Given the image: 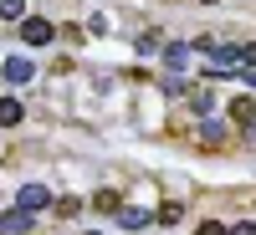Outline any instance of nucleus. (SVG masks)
Returning a JSON list of instances; mask_svg holds the SVG:
<instances>
[{
	"mask_svg": "<svg viewBox=\"0 0 256 235\" xmlns=\"http://www.w3.org/2000/svg\"><path fill=\"white\" fill-rule=\"evenodd\" d=\"M6 77H10V82H31V61H26V56H10V61H6Z\"/></svg>",
	"mask_w": 256,
	"mask_h": 235,
	"instance_id": "423d86ee",
	"label": "nucleus"
},
{
	"mask_svg": "<svg viewBox=\"0 0 256 235\" xmlns=\"http://www.w3.org/2000/svg\"><path fill=\"white\" fill-rule=\"evenodd\" d=\"M180 215H184V210H180V200H164V205L154 210V220H159V225H174Z\"/></svg>",
	"mask_w": 256,
	"mask_h": 235,
	"instance_id": "6e6552de",
	"label": "nucleus"
},
{
	"mask_svg": "<svg viewBox=\"0 0 256 235\" xmlns=\"http://www.w3.org/2000/svg\"><path fill=\"white\" fill-rule=\"evenodd\" d=\"M241 61H246V67H256V41H251V46H241Z\"/></svg>",
	"mask_w": 256,
	"mask_h": 235,
	"instance_id": "4468645a",
	"label": "nucleus"
},
{
	"mask_svg": "<svg viewBox=\"0 0 256 235\" xmlns=\"http://www.w3.org/2000/svg\"><path fill=\"white\" fill-rule=\"evenodd\" d=\"M20 5H26V0H0V15H6V20H16V15H20Z\"/></svg>",
	"mask_w": 256,
	"mask_h": 235,
	"instance_id": "f8f14e48",
	"label": "nucleus"
},
{
	"mask_svg": "<svg viewBox=\"0 0 256 235\" xmlns=\"http://www.w3.org/2000/svg\"><path fill=\"white\" fill-rule=\"evenodd\" d=\"M195 235H226V225H220V220H205V225H200Z\"/></svg>",
	"mask_w": 256,
	"mask_h": 235,
	"instance_id": "ddd939ff",
	"label": "nucleus"
},
{
	"mask_svg": "<svg viewBox=\"0 0 256 235\" xmlns=\"http://www.w3.org/2000/svg\"><path fill=\"white\" fill-rule=\"evenodd\" d=\"M20 36H26V46H46V41L56 36V26L46 15H26V20H20Z\"/></svg>",
	"mask_w": 256,
	"mask_h": 235,
	"instance_id": "f257e3e1",
	"label": "nucleus"
},
{
	"mask_svg": "<svg viewBox=\"0 0 256 235\" xmlns=\"http://www.w3.org/2000/svg\"><path fill=\"white\" fill-rule=\"evenodd\" d=\"M184 56H190L184 46H164V67H169V72H180V67H184Z\"/></svg>",
	"mask_w": 256,
	"mask_h": 235,
	"instance_id": "9d476101",
	"label": "nucleus"
},
{
	"mask_svg": "<svg viewBox=\"0 0 256 235\" xmlns=\"http://www.w3.org/2000/svg\"><path fill=\"white\" fill-rule=\"evenodd\" d=\"M98 210H108V215H118V210H123V195H118V189H98V200H92Z\"/></svg>",
	"mask_w": 256,
	"mask_h": 235,
	"instance_id": "0eeeda50",
	"label": "nucleus"
},
{
	"mask_svg": "<svg viewBox=\"0 0 256 235\" xmlns=\"http://www.w3.org/2000/svg\"><path fill=\"white\" fill-rule=\"evenodd\" d=\"M230 123H241V128L256 123V97H251V92H241L236 102H230Z\"/></svg>",
	"mask_w": 256,
	"mask_h": 235,
	"instance_id": "7ed1b4c3",
	"label": "nucleus"
},
{
	"mask_svg": "<svg viewBox=\"0 0 256 235\" xmlns=\"http://www.w3.org/2000/svg\"><path fill=\"white\" fill-rule=\"evenodd\" d=\"M226 235H256V220H236V225H226Z\"/></svg>",
	"mask_w": 256,
	"mask_h": 235,
	"instance_id": "9b49d317",
	"label": "nucleus"
},
{
	"mask_svg": "<svg viewBox=\"0 0 256 235\" xmlns=\"http://www.w3.org/2000/svg\"><path fill=\"white\" fill-rule=\"evenodd\" d=\"M0 230H10V235L31 230V215H26V210H10V215H0Z\"/></svg>",
	"mask_w": 256,
	"mask_h": 235,
	"instance_id": "39448f33",
	"label": "nucleus"
},
{
	"mask_svg": "<svg viewBox=\"0 0 256 235\" xmlns=\"http://www.w3.org/2000/svg\"><path fill=\"white\" fill-rule=\"evenodd\" d=\"M16 200H20V210H26V215H36V210H46V205H52V189H41V184H26Z\"/></svg>",
	"mask_w": 256,
	"mask_h": 235,
	"instance_id": "f03ea898",
	"label": "nucleus"
},
{
	"mask_svg": "<svg viewBox=\"0 0 256 235\" xmlns=\"http://www.w3.org/2000/svg\"><path fill=\"white\" fill-rule=\"evenodd\" d=\"M20 118H26V108H20L16 97H0V128H16Z\"/></svg>",
	"mask_w": 256,
	"mask_h": 235,
	"instance_id": "20e7f679",
	"label": "nucleus"
},
{
	"mask_svg": "<svg viewBox=\"0 0 256 235\" xmlns=\"http://www.w3.org/2000/svg\"><path fill=\"white\" fill-rule=\"evenodd\" d=\"M118 215H123V230H144L148 220H154L148 210H118Z\"/></svg>",
	"mask_w": 256,
	"mask_h": 235,
	"instance_id": "1a4fd4ad",
	"label": "nucleus"
},
{
	"mask_svg": "<svg viewBox=\"0 0 256 235\" xmlns=\"http://www.w3.org/2000/svg\"><path fill=\"white\" fill-rule=\"evenodd\" d=\"M0 235H6V230H0Z\"/></svg>",
	"mask_w": 256,
	"mask_h": 235,
	"instance_id": "2eb2a0df",
	"label": "nucleus"
}]
</instances>
